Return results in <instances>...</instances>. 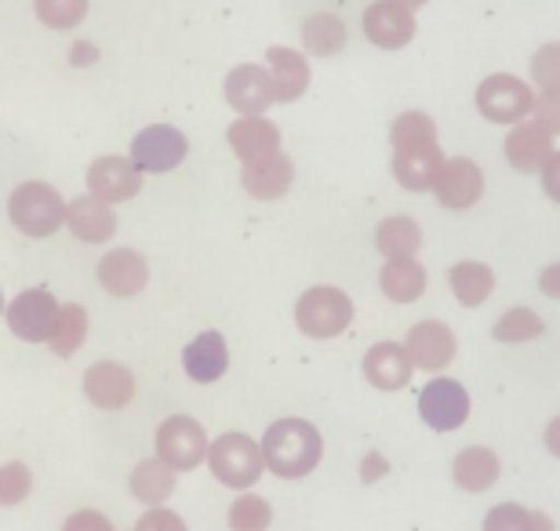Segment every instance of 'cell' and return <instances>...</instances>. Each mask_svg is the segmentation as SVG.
<instances>
[{
  "instance_id": "obj_43",
  "label": "cell",
  "mask_w": 560,
  "mask_h": 531,
  "mask_svg": "<svg viewBox=\"0 0 560 531\" xmlns=\"http://www.w3.org/2000/svg\"><path fill=\"white\" fill-rule=\"evenodd\" d=\"M542 189H546V197L560 205V150H553V157L542 168Z\"/></svg>"
},
{
  "instance_id": "obj_30",
  "label": "cell",
  "mask_w": 560,
  "mask_h": 531,
  "mask_svg": "<svg viewBox=\"0 0 560 531\" xmlns=\"http://www.w3.org/2000/svg\"><path fill=\"white\" fill-rule=\"evenodd\" d=\"M302 48L317 59H328V55H339L346 48V22L331 11H320V15H310L302 22Z\"/></svg>"
},
{
  "instance_id": "obj_22",
  "label": "cell",
  "mask_w": 560,
  "mask_h": 531,
  "mask_svg": "<svg viewBox=\"0 0 560 531\" xmlns=\"http://www.w3.org/2000/svg\"><path fill=\"white\" fill-rule=\"evenodd\" d=\"M291 183H295V164H291L288 153H273L259 164H244V172H241L244 194H252L255 200L284 197L291 189Z\"/></svg>"
},
{
  "instance_id": "obj_29",
  "label": "cell",
  "mask_w": 560,
  "mask_h": 531,
  "mask_svg": "<svg viewBox=\"0 0 560 531\" xmlns=\"http://www.w3.org/2000/svg\"><path fill=\"white\" fill-rule=\"evenodd\" d=\"M175 477L178 473L167 466V462L161 459H145L139 462L136 470H131V477H128V488L131 495H136L139 503L145 506H164L167 495L175 492Z\"/></svg>"
},
{
  "instance_id": "obj_28",
  "label": "cell",
  "mask_w": 560,
  "mask_h": 531,
  "mask_svg": "<svg viewBox=\"0 0 560 531\" xmlns=\"http://www.w3.org/2000/svg\"><path fill=\"white\" fill-rule=\"evenodd\" d=\"M375 247L386 258H416L422 247V230L408 215H389L375 226Z\"/></svg>"
},
{
  "instance_id": "obj_42",
  "label": "cell",
  "mask_w": 560,
  "mask_h": 531,
  "mask_svg": "<svg viewBox=\"0 0 560 531\" xmlns=\"http://www.w3.org/2000/svg\"><path fill=\"white\" fill-rule=\"evenodd\" d=\"M386 473H389V459L383 455V451H368V455L361 459V481H364V484L383 481Z\"/></svg>"
},
{
  "instance_id": "obj_37",
  "label": "cell",
  "mask_w": 560,
  "mask_h": 531,
  "mask_svg": "<svg viewBox=\"0 0 560 531\" xmlns=\"http://www.w3.org/2000/svg\"><path fill=\"white\" fill-rule=\"evenodd\" d=\"M532 81L542 88H560V41L542 44L539 51L532 55Z\"/></svg>"
},
{
  "instance_id": "obj_19",
  "label": "cell",
  "mask_w": 560,
  "mask_h": 531,
  "mask_svg": "<svg viewBox=\"0 0 560 531\" xmlns=\"http://www.w3.org/2000/svg\"><path fill=\"white\" fill-rule=\"evenodd\" d=\"M411 371H416V365H411L408 349L400 343H375L364 357V379L375 390H405L411 382Z\"/></svg>"
},
{
  "instance_id": "obj_21",
  "label": "cell",
  "mask_w": 560,
  "mask_h": 531,
  "mask_svg": "<svg viewBox=\"0 0 560 531\" xmlns=\"http://www.w3.org/2000/svg\"><path fill=\"white\" fill-rule=\"evenodd\" d=\"M394 178L397 186H405L408 194H425V189H433L436 175H441L444 168V153L441 146H419V150H394Z\"/></svg>"
},
{
  "instance_id": "obj_7",
  "label": "cell",
  "mask_w": 560,
  "mask_h": 531,
  "mask_svg": "<svg viewBox=\"0 0 560 531\" xmlns=\"http://www.w3.org/2000/svg\"><path fill=\"white\" fill-rule=\"evenodd\" d=\"M59 299L51 296L48 288H26L19 291L15 302L4 310L11 335H19L22 343H48L55 332V321H59Z\"/></svg>"
},
{
  "instance_id": "obj_45",
  "label": "cell",
  "mask_w": 560,
  "mask_h": 531,
  "mask_svg": "<svg viewBox=\"0 0 560 531\" xmlns=\"http://www.w3.org/2000/svg\"><path fill=\"white\" fill-rule=\"evenodd\" d=\"M539 288H542V296H550V299L560 302V263L542 269V274H539Z\"/></svg>"
},
{
  "instance_id": "obj_6",
  "label": "cell",
  "mask_w": 560,
  "mask_h": 531,
  "mask_svg": "<svg viewBox=\"0 0 560 531\" xmlns=\"http://www.w3.org/2000/svg\"><path fill=\"white\" fill-rule=\"evenodd\" d=\"M532 106H535V92L513 73H491L477 88V109L491 124H517L528 117Z\"/></svg>"
},
{
  "instance_id": "obj_44",
  "label": "cell",
  "mask_w": 560,
  "mask_h": 531,
  "mask_svg": "<svg viewBox=\"0 0 560 531\" xmlns=\"http://www.w3.org/2000/svg\"><path fill=\"white\" fill-rule=\"evenodd\" d=\"M70 62L81 66V70H84V66H95L98 62V48H95L92 41H77L73 48H70Z\"/></svg>"
},
{
  "instance_id": "obj_3",
  "label": "cell",
  "mask_w": 560,
  "mask_h": 531,
  "mask_svg": "<svg viewBox=\"0 0 560 531\" xmlns=\"http://www.w3.org/2000/svg\"><path fill=\"white\" fill-rule=\"evenodd\" d=\"M208 466L226 488L244 492L266 473V459L259 440H252L248 434H222L208 445Z\"/></svg>"
},
{
  "instance_id": "obj_31",
  "label": "cell",
  "mask_w": 560,
  "mask_h": 531,
  "mask_svg": "<svg viewBox=\"0 0 560 531\" xmlns=\"http://www.w3.org/2000/svg\"><path fill=\"white\" fill-rule=\"evenodd\" d=\"M84 338H88V310L81 302H70V307L59 310V321H55L48 343L55 349V357H73L84 346Z\"/></svg>"
},
{
  "instance_id": "obj_15",
  "label": "cell",
  "mask_w": 560,
  "mask_h": 531,
  "mask_svg": "<svg viewBox=\"0 0 560 531\" xmlns=\"http://www.w3.org/2000/svg\"><path fill=\"white\" fill-rule=\"evenodd\" d=\"M405 349H408V357H411V365H416V368L444 371L455 360L458 343H455V332L444 321H419L408 332Z\"/></svg>"
},
{
  "instance_id": "obj_17",
  "label": "cell",
  "mask_w": 560,
  "mask_h": 531,
  "mask_svg": "<svg viewBox=\"0 0 560 531\" xmlns=\"http://www.w3.org/2000/svg\"><path fill=\"white\" fill-rule=\"evenodd\" d=\"M502 150H506V161L517 168V172L532 175V172H542L546 161L553 157V135L546 131L542 124L524 120V124H513Z\"/></svg>"
},
{
  "instance_id": "obj_27",
  "label": "cell",
  "mask_w": 560,
  "mask_h": 531,
  "mask_svg": "<svg viewBox=\"0 0 560 531\" xmlns=\"http://www.w3.org/2000/svg\"><path fill=\"white\" fill-rule=\"evenodd\" d=\"M447 285H452V296L463 302V307H485L495 291V274L491 266L477 263V258H466V263H455L447 269Z\"/></svg>"
},
{
  "instance_id": "obj_10",
  "label": "cell",
  "mask_w": 560,
  "mask_h": 531,
  "mask_svg": "<svg viewBox=\"0 0 560 531\" xmlns=\"http://www.w3.org/2000/svg\"><path fill=\"white\" fill-rule=\"evenodd\" d=\"M222 95L244 117H262L277 103V88L266 66H237V70H230L226 84H222Z\"/></svg>"
},
{
  "instance_id": "obj_23",
  "label": "cell",
  "mask_w": 560,
  "mask_h": 531,
  "mask_svg": "<svg viewBox=\"0 0 560 531\" xmlns=\"http://www.w3.org/2000/svg\"><path fill=\"white\" fill-rule=\"evenodd\" d=\"M66 226H70V233L81 236L84 244H103L117 230V215L106 200L88 194V197H77L66 205Z\"/></svg>"
},
{
  "instance_id": "obj_9",
  "label": "cell",
  "mask_w": 560,
  "mask_h": 531,
  "mask_svg": "<svg viewBox=\"0 0 560 531\" xmlns=\"http://www.w3.org/2000/svg\"><path fill=\"white\" fill-rule=\"evenodd\" d=\"M419 415L422 423L436 429V434H452L469 419V393L463 382L455 379H433L425 382V390L419 393Z\"/></svg>"
},
{
  "instance_id": "obj_26",
  "label": "cell",
  "mask_w": 560,
  "mask_h": 531,
  "mask_svg": "<svg viewBox=\"0 0 560 531\" xmlns=\"http://www.w3.org/2000/svg\"><path fill=\"white\" fill-rule=\"evenodd\" d=\"M378 288L389 302L408 307L425 291V266L416 258H386L383 274H378Z\"/></svg>"
},
{
  "instance_id": "obj_40",
  "label": "cell",
  "mask_w": 560,
  "mask_h": 531,
  "mask_svg": "<svg viewBox=\"0 0 560 531\" xmlns=\"http://www.w3.org/2000/svg\"><path fill=\"white\" fill-rule=\"evenodd\" d=\"M136 531H186V521L164 506H153L150 513H142V521L136 524Z\"/></svg>"
},
{
  "instance_id": "obj_16",
  "label": "cell",
  "mask_w": 560,
  "mask_h": 531,
  "mask_svg": "<svg viewBox=\"0 0 560 531\" xmlns=\"http://www.w3.org/2000/svg\"><path fill=\"white\" fill-rule=\"evenodd\" d=\"M95 277L109 296L131 299V296H139L145 288V280H150V266H145V258L139 252H131V247H117V252H109L106 258H98Z\"/></svg>"
},
{
  "instance_id": "obj_2",
  "label": "cell",
  "mask_w": 560,
  "mask_h": 531,
  "mask_svg": "<svg viewBox=\"0 0 560 531\" xmlns=\"http://www.w3.org/2000/svg\"><path fill=\"white\" fill-rule=\"evenodd\" d=\"M8 219L26 236H51L66 222V200L48 183H22L8 197Z\"/></svg>"
},
{
  "instance_id": "obj_32",
  "label": "cell",
  "mask_w": 560,
  "mask_h": 531,
  "mask_svg": "<svg viewBox=\"0 0 560 531\" xmlns=\"http://www.w3.org/2000/svg\"><path fill=\"white\" fill-rule=\"evenodd\" d=\"M389 142H394V150H419V146H433L436 142V124H433L430 113L408 109L389 124Z\"/></svg>"
},
{
  "instance_id": "obj_35",
  "label": "cell",
  "mask_w": 560,
  "mask_h": 531,
  "mask_svg": "<svg viewBox=\"0 0 560 531\" xmlns=\"http://www.w3.org/2000/svg\"><path fill=\"white\" fill-rule=\"evenodd\" d=\"M33 11L48 30H77L88 15V0H33Z\"/></svg>"
},
{
  "instance_id": "obj_12",
  "label": "cell",
  "mask_w": 560,
  "mask_h": 531,
  "mask_svg": "<svg viewBox=\"0 0 560 531\" xmlns=\"http://www.w3.org/2000/svg\"><path fill=\"white\" fill-rule=\"evenodd\" d=\"M361 26H364V37L383 51L405 48V44H411V37H416V15H411L408 8L394 4V0H375V4H368Z\"/></svg>"
},
{
  "instance_id": "obj_11",
  "label": "cell",
  "mask_w": 560,
  "mask_h": 531,
  "mask_svg": "<svg viewBox=\"0 0 560 531\" xmlns=\"http://www.w3.org/2000/svg\"><path fill=\"white\" fill-rule=\"evenodd\" d=\"M433 197L441 200V208L447 211H466L485 197V172L469 161V157H455L444 161L441 175L433 183Z\"/></svg>"
},
{
  "instance_id": "obj_38",
  "label": "cell",
  "mask_w": 560,
  "mask_h": 531,
  "mask_svg": "<svg viewBox=\"0 0 560 531\" xmlns=\"http://www.w3.org/2000/svg\"><path fill=\"white\" fill-rule=\"evenodd\" d=\"M480 531H532V510H524L517 503H502L485 517Z\"/></svg>"
},
{
  "instance_id": "obj_20",
  "label": "cell",
  "mask_w": 560,
  "mask_h": 531,
  "mask_svg": "<svg viewBox=\"0 0 560 531\" xmlns=\"http://www.w3.org/2000/svg\"><path fill=\"white\" fill-rule=\"evenodd\" d=\"M183 368L186 376L208 386V382H219L226 376L230 368V349H226V338L222 332H200L194 343L183 349Z\"/></svg>"
},
{
  "instance_id": "obj_5",
  "label": "cell",
  "mask_w": 560,
  "mask_h": 531,
  "mask_svg": "<svg viewBox=\"0 0 560 531\" xmlns=\"http://www.w3.org/2000/svg\"><path fill=\"white\" fill-rule=\"evenodd\" d=\"M156 459L167 462L175 473H186V470H197L200 462H208V434L205 426L197 419H189V415H172V419H164L156 426Z\"/></svg>"
},
{
  "instance_id": "obj_4",
  "label": "cell",
  "mask_w": 560,
  "mask_h": 531,
  "mask_svg": "<svg viewBox=\"0 0 560 531\" xmlns=\"http://www.w3.org/2000/svg\"><path fill=\"white\" fill-rule=\"evenodd\" d=\"M353 321V302L342 288L317 285L310 291H302L295 302V324L299 332H306L310 338H335L342 335Z\"/></svg>"
},
{
  "instance_id": "obj_25",
  "label": "cell",
  "mask_w": 560,
  "mask_h": 531,
  "mask_svg": "<svg viewBox=\"0 0 560 531\" xmlns=\"http://www.w3.org/2000/svg\"><path fill=\"white\" fill-rule=\"evenodd\" d=\"M499 473H502V462L491 448H466V451H458L452 462V481L469 495L488 492L491 484L499 481Z\"/></svg>"
},
{
  "instance_id": "obj_41",
  "label": "cell",
  "mask_w": 560,
  "mask_h": 531,
  "mask_svg": "<svg viewBox=\"0 0 560 531\" xmlns=\"http://www.w3.org/2000/svg\"><path fill=\"white\" fill-rule=\"evenodd\" d=\"M62 531H114V524H109V517L98 510H77L73 517H66Z\"/></svg>"
},
{
  "instance_id": "obj_1",
  "label": "cell",
  "mask_w": 560,
  "mask_h": 531,
  "mask_svg": "<svg viewBox=\"0 0 560 531\" xmlns=\"http://www.w3.org/2000/svg\"><path fill=\"white\" fill-rule=\"evenodd\" d=\"M266 470L277 473L280 481H299L310 470H317L324 455L320 429L306 419H280L262 434L259 440Z\"/></svg>"
},
{
  "instance_id": "obj_47",
  "label": "cell",
  "mask_w": 560,
  "mask_h": 531,
  "mask_svg": "<svg viewBox=\"0 0 560 531\" xmlns=\"http://www.w3.org/2000/svg\"><path fill=\"white\" fill-rule=\"evenodd\" d=\"M532 531H557V528H553V521L542 510H535L532 513Z\"/></svg>"
},
{
  "instance_id": "obj_14",
  "label": "cell",
  "mask_w": 560,
  "mask_h": 531,
  "mask_svg": "<svg viewBox=\"0 0 560 531\" xmlns=\"http://www.w3.org/2000/svg\"><path fill=\"white\" fill-rule=\"evenodd\" d=\"M84 393L95 408L120 412L136 397V376L125 365H117V360H98V365L84 371Z\"/></svg>"
},
{
  "instance_id": "obj_48",
  "label": "cell",
  "mask_w": 560,
  "mask_h": 531,
  "mask_svg": "<svg viewBox=\"0 0 560 531\" xmlns=\"http://www.w3.org/2000/svg\"><path fill=\"white\" fill-rule=\"evenodd\" d=\"M394 4L408 8V11H416V8H422V4H425V0H394Z\"/></svg>"
},
{
  "instance_id": "obj_8",
  "label": "cell",
  "mask_w": 560,
  "mask_h": 531,
  "mask_svg": "<svg viewBox=\"0 0 560 531\" xmlns=\"http://www.w3.org/2000/svg\"><path fill=\"white\" fill-rule=\"evenodd\" d=\"M186 153H189V139L178 128H172V124H150V128H142L131 139V164L150 175L172 172V168L186 161Z\"/></svg>"
},
{
  "instance_id": "obj_46",
  "label": "cell",
  "mask_w": 560,
  "mask_h": 531,
  "mask_svg": "<svg viewBox=\"0 0 560 531\" xmlns=\"http://www.w3.org/2000/svg\"><path fill=\"white\" fill-rule=\"evenodd\" d=\"M546 448H550L553 455L560 459V415H557L550 426H546Z\"/></svg>"
},
{
  "instance_id": "obj_49",
  "label": "cell",
  "mask_w": 560,
  "mask_h": 531,
  "mask_svg": "<svg viewBox=\"0 0 560 531\" xmlns=\"http://www.w3.org/2000/svg\"><path fill=\"white\" fill-rule=\"evenodd\" d=\"M4 310H8V307H4V296H0V313H4Z\"/></svg>"
},
{
  "instance_id": "obj_33",
  "label": "cell",
  "mask_w": 560,
  "mask_h": 531,
  "mask_svg": "<svg viewBox=\"0 0 560 531\" xmlns=\"http://www.w3.org/2000/svg\"><path fill=\"white\" fill-rule=\"evenodd\" d=\"M546 332V321L539 318L535 310L528 307H513L506 310L502 318L495 321V327H491V335L499 338V343H506V346H521V343H535Z\"/></svg>"
},
{
  "instance_id": "obj_39",
  "label": "cell",
  "mask_w": 560,
  "mask_h": 531,
  "mask_svg": "<svg viewBox=\"0 0 560 531\" xmlns=\"http://www.w3.org/2000/svg\"><path fill=\"white\" fill-rule=\"evenodd\" d=\"M535 124H542L550 135H560V88H546V92L535 95Z\"/></svg>"
},
{
  "instance_id": "obj_34",
  "label": "cell",
  "mask_w": 560,
  "mask_h": 531,
  "mask_svg": "<svg viewBox=\"0 0 560 531\" xmlns=\"http://www.w3.org/2000/svg\"><path fill=\"white\" fill-rule=\"evenodd\" d=\"M273 524V506L255 492H244L230 506V531H266Z\"/></svg>"
},
{
  "instance_id": "obj_18",
  "label": "cell",
  "mask_w": 560,
  "mask_h": 531,
  "mask_svg": "<svg viewBox=\"0 0 560 531\" xmlns=\"http://www.w3.org/2000/svg\"><path fill=\"white\" fill-rule=\"evenodd\" d=\"M226 142L241 164H259L266 157L280 153V128L266 117H244L230 124Z\"/></svg>"
},
{
  "instance_id": "obj_36",
  "label": "cell",
  "mask_w": 560,
  "mask_h": 531,
  "mask_svg": "<svg viewBox=\"0 0 560 531\" xmlns=\"http://www.w3.org/2000/svg\"><path fill=\"white\" fill-rule=\"evenodd\" d=\"M33 492V473L22 462H8L0 466V506H19L26 503Z\"/></svg>"
},
{
  "instance_id": "obj_24",
  "label": "cell",
  "mask_w": 560,
  "mask_h": 531,
  "mask_svg": "<svg viewBox=\"0 0 560 531\" xmlns=\"http://www.w3.org/2000/svg\"><path fill=\"white\" fill-rule=\"evenodd\" d=\"M270 62V77L277 88V103H299L310 88V62L306 55L295 48H270L266 51Z\"/></svg>"
},
{
  "instance_id": "obj_13",
  "label": "cell",
  "mask_w": 560,
  "mask_h": 531,
  "mask_svg": "<svg viewBox=\"0 0 560 531\" xmlns=\"http://www.w3.org/2000/svg\"><path fill=\"white\" fill-rule=\"evenodd\" d=\"M88 189L106 205H120L142 189V172L131 164V157H98L88 168Z\"/></svg>"
}]
</instances>
